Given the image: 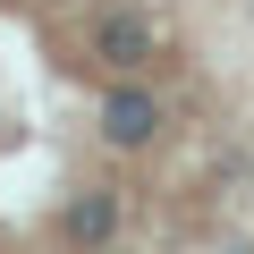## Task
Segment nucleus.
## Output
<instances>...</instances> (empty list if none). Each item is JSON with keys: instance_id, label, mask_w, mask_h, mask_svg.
<instances>
[{"instance_id": "nucleus-1", "label": "nucleus", "mask_w": 254, "mask_h": 254, "mask_svg": "<svg viewBox=\"0 0 254 254\" xmlns=\"http://www.w3.org/2000/svg\"><path fill=\"white\" fill-rule=\"evenodd\" d=\"M110 136H119V144H144V136H153V102L119 93V102H110Z\"/></svg>"}]
</instances>
